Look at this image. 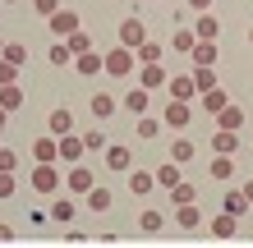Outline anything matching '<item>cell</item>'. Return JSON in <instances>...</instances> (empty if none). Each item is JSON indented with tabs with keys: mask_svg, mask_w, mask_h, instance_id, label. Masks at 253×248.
I'll use <instances>...</instances> for the list:
<instances>
[{
	"mask_svg": "<svg viewBox=\"0 0 253 248\" xmlns=\"http://www.w3.org/2000/svg\"><path fill=\"white\" fill-rule=\"evenodd\" d=\"M133 69H138V60H133L129 46H115L101 55V74H111V78H133Z\"/></svg>",
	"mask_w": 253,
	"mask_h": 248,
	"instance_id": "obj_1",
	"label": "cell"
},
{
	"mask_svg": "<svg viewBox=\"0 0 253 248\" xmlns=\"http://www.w3.org/2000/svg\"><path fill=\"white\" fill-rule=\"evenodd\" d=\"M28 184H33V193H42V198H51V193H60V188H65V179H60V170H55V161H37Z\"/></svg>",
	"mask_w": 253,
	"mask_h": 248,
	"instance_id": "obj_2",
	"label": "cell"
},
{
	"mask_svg": "<svg viewBox=\"0 0 253 248\" xmlns=\"http://www.w3.org/2000/svg\"><path fill=\"white\" fill-rule=\"evenodd\" d=\"M46 23H51V37H69V33H79V28H83L79 23V9H65V5L55 9Z\"/></svg>",
	"mask_w": 253,
	"mask_h": 248,
	"instance_id": "obj_3",
	"label": "cell"
},
{
	"mask_svg": "<svg viewBox=\"0 0 253 248\" xmlns=\"http://www.w3.org/2000/svg\"><path fill=\"white\" fill-rule=\"evenodd\" d=\"M115 37H120V46H143V41H147V28H143V19H133V14H129V19L120 23V33H115Z\"/></svg>",
	"mask_w": 253,
	"mask_h": 248,
	"instance_id": "obj_4",
	"label": "cell"
},
{
	"mask_svg": "<svg viewBox=\"0 0 253 248\" xmlns=\"http://www.w3.org/2000/svg\"><path fill=\"white\" fill-rule=\"evenodd\" d=\"M92 184H97V179H92V170H87L83 161H74V170L65 175V188H69V193H79V198H83V193H87Z\"/></svg>",
	"mask_w": 253,
	"mask_h": 248,
	"instance_id": "obj_5",
	"label": "cell"
},
{
	"mask_svg": "<svg viewBox=\"0 0 253 248\" xmlns=\"http://www.w3.org/2000/svg\"><path fill=\"white\" fill-rule=\"evenodd\" d=\"M133 74H138V87H147V92H157V87H166V69H161V65H138V69H133Z\"/></svg>",
	"mask_w": 253,
	"mask_h": 248,
	"instance_id": "obj_6",
	"label": "cell"
},
{
	"mask_svg": "<svg viewBox=\"0 0 253 248\" xmlns=\"http://www.w3.org/2000/svg\"><path fill=\"white\" fill-rule=\"evenodd\" d=\"M189 33L198 37V41H216V37H221V23H216V14L207 9V14H198V23H193Z\"/></svg>",
	"mask_w": 253,
	"mask_h": 248,
	"instance_id": "obj_7",
	"label": "cell"
},
{
	"mask_svg": "<svg viewBox=\"0 0 253 248\" xmlns=\"http://www.w3.org/2000/svg\"><path fill=\"white\" fill-rule=\"evenodd\" d=\"M55 147H60V161H83V138L79 134H60V138H55Z\"/></svg>",
	"mask_w": 253,
	"mask_h": 248,
	"instance_id": "obj_8",
	"label": "cell"
},
{
	"mask_svg": "<svg viewBox=\"0 0 253 248\" xmlns=\"http://www.w3.org/2000/svg\"><path fill=\"white\" fill-rule=\"evenodd\" d=\"M161 115H166V124H170V129H184V124L193 120V106H189V101H175V97H170V106L161 110Z\"/></svg>",
	"mask_w": 253,
	"mask_h": 248,
	"instance_id": "obj_9",
	"label": "cell"
},
{
	"mask_svg": "<svg viewBox=\"0 0 253 248\" xmlns=\"http://www.w3.org/2000/svg\"><path fill=\"white\" fill-rule=\"evenodd\" d=\"M189 60H193V69H212L216 65V41H193Z\"/></svg>",
	"mask_w": 253,
	"mask_h": 248,
	"instance_id": "obj_10",
	"label": "cell"
},
{
	"mask_svg": "<svg viewBox=\"0 0 253 248\" xmlns=\"http://www.w3.org/2000/svg\"><path fill=\"white\" fill-rule=\"evenodd\" d=\"M166 87H170V97H175V101H193V97H198V87H193L189 74H170Z\"/></svg>",
	"mask_w": 253,
	"mask_h": 248,
	"instance_id": "obj_11",
	"label": "cell"
},
{
	"mask_svg": "<svg viewBox=\"0 0 253 248\" xmlns=\"http://www.w3.org/2000/svg\"><path fill=\"white\" fill-rule=\"evenodd\" d=\"M216 129H235V134H240L244 129V110L235 106V101H226V106L216 110Z\"/></svg>",
	"mask_w": 253,
	"mask_h": 248,
	"instance_id": "obj_12",
	"label": "cell"
},
{
	"mask_svg": "<svg viewBox=\"0 0 253 248\" xmlns=\"http://www.w3.org/2000/svg\"><path fill=\"white\" fill-rule=\"evenodd\" d=\"M212 152L235 156V152H240V134H235V129H216V134H212Z\"/></svg>",
	"mask_w": 253,
	"mask_h": 248,
	"instance_id": "obj_13",
	"label": "cell"
},
{
	"mask_svg": "<svg viewBox=\"0 0 253 248\" xmlns=\"http://www.w3.org/2000/svg\"><path fill=\"white\" fill-rule=\"evenodd\" d=\"M212 235L216 239H235V235H240V216H230V212L212 216Z\"/></svg>",
	"mask_w": 253,
	"mask_h": 248,
	"instance_id": "obj_14",
	"label": "cell"
},
{
	"mask_svg": "<svg viewBox=\"0 0 253 248\" xmlns=\"http://www.w3.org/2000/svg\"><path fill=\"white\" fill-rule=\"evenodd\" d=\"M175 225H180V230H198V225H203L198 202H180V212H175Z\"/></svg>",
	"mask_w": 253,
	"mask_h": 248,
	"instance_id": "obj_15",
	"label": "cell"
},
{
	"mask_svg": "<svg viewBox=\"0 0 253 248\" xmlns=\"http://www.w3.org/2000/svg\"><path fill=\"white\" fill-rule=\"evenodd\" d=\"M207 175H212V179H221V184H226V179H235V156H212V161H207Z\"/></svg>",
	"mask_w": 253,
	"mask_h": 248,
	"instance_id": "obj_16",
	"label": "cell"
},
{
	"mask_svg": "<svg viewBox=\"0 0 253 248\" xmlns=\"http://www.w3.org/2000/svg\"><path fill=\"white\" fill-rule=\"evenodd\" d=\"M115 110H120V101L111 92H92V120H111Z\"/></svg>",
	"mask_w": 253,
	"mask_h": 248,
	"instance_id": "obj_17",
	"label": "cell"
},
{
	"mask_svg": "<svg viewBox=\"0 0 253 248\" xmlns=\"http://www.w3.org/2000/svg\"><path fill=\"white\" fill-rule=\"evenodd\" d=\"M152 188H157L152 170H133V175H129V193H133V198H147Z\"/></svg>",
	"mask_w": 253,
	"mask_h": 248,
	"instance_id": "obj_18",
	"label": "cell"
},
{
	"mask_svg": "<svg viewBox=\"0 0 253 248\" xmlns=\"http://www.w3.org/2000/svg\"><path fill=\"white\" fill-rule=\"evenodd\" d=\"M0 110H23V87L19 83H5V87H0Z\"/></svg>",
	"mask_w": 253,
	"mask_h": 248,
	"instance_id": "obj_19",
	"label": "cell"
},
{
	"mask_svg": "<svg viewBox=\"0 0 253 248\" xmlns=\"http://www.w3.org/2000/svg\"><path fill=\"white\" fill-rule=\"evenodd\" d=\"M83 202H87V207H92V212H106V207H111L115 198H111V188H106V184H92V188H87V193H83Z\"/></svg>",
	"mask_w": 253,
	"mask_h": 248,
	"instance_id": "obj_20",
	"label": "cell"
},
{
	"mask_svg": "<svg viewBox=\"0 0 253 248\" xmlns=\"http://www.w3.org/2000/svg\"><path fill=\"white\" fill-rule=\"evenodd\" d=\"M193 156H198V142H193V138H175V142H170V161H175V166L193 161Z\"/></svg>",
	"mask_w": 253,
	"mask_h": 248,
	"instance_id": "obj_21",
	"label": "cell"
},
{
	"mask_svg": "<svg viewBox=\"0 0 253 248\" xmlns=\"http://www.w3.org/2000/svg\"><path fill=\"white\" fill-rule=\"evenodd\" d=\"M198 97H203V110H212V115H216V110L230 101V92H226L221 83H216V87H207V92H198Z\"/></svg>",
	"mask_w": 253,
	"mask_h": 248,
	"instance_id": "obj_22",
	"label": "cell"
},
{
	"mask_svg": "<svg viewBox=\"0 0 253 248\" xmlns=\"http://www.w3.org/2000/svg\"><path fill=\"white\" fill-rule=\"evenodd\" d=\"M0 60H5V65H14V69H23V65H28V46H23V41H5Z\"/></svg>",
	"mask_w": 253,
	"mask_h": 248,
	"instance_id": "obj_23",
	"label": "cell"
},
{
	"mask_svg": "<svg viewBox=\"0 0 253 248\" xmlns=\"http://www.w3.org/2000/svg\"><path fill=\"white\" fill-rule=\"evenodd\" d=\"M221 212H230V216H244V212H249V198L240 193V188H226V198H221Z\"/></svg>",
	"mask_w": 253,
	"mask_h": 248,
	"instance_id": "obj_24",
	"label": "cell"
},
{
	"mask_svg": "<svg viewBox=\"0 0 253 248\" xmlns=\"http://www.w3.org/2000/svg\"><path fill=\"white\" fill-rule=\"evenodd\" d=\"M51 221H74V198L51 193Z\"/></svg>",
	"mask_w": 253,
	"mask_h": 248,
	"instance_id": "obj_25",
	"label": "cell"
},
{
	"mask_svg": "<svg viewBox=\"0 0 253 248\" xmlns=\"http://www.w3.org/2000/svg\"><path fill=\"white\" fill-rule=\"evenodd\" d=\"M133 60H138V65H161V41H143V46H133Z\"/></svg>",
	"mask_w": 253,
	"mask_h": 248,
	"instance_id": "obj_26",
	"label": "cell"
},
{
	"mask_svg": "<svg viewBox=\"0 0 253 248\" xmlns=\"http://www.w3.org/2000/svg\"><path fill=\"white\" fill-rule=\"evenodd\" d=\"M170 202H175V207H180V202H198V184H189V179L170 184Z\"/></svg>",
	"mask_w": 253,
	"mask_h": 248,
	"instance_id": "obj_27",
	"label": "cell"
},
{
	"mask_svg": "<svg viewBox=\"0 0 253 248\" xmlns=\"http://www.w3.org/2000/svg\"><path fill=\"white\" fill-rule=\"evenodd\" d=\"M33 156H37V161H55V156H60V147H55V134L37 138V142H33Z\"/></svg>",
	"mask_w": 253,
	"mask_h": 248,
	"instance_id": "obj_28",
	"label": "cell"
},
{
	"mask_svg": "<svg viewBox=\"0 0 253 248\" xmlns=\"http://www.w3.org/2000/svg\"><path fill=\"white\" fill-rule=\"evenodd\" d=\"M152 179H157L161 188H170V184H180V166H175V161H161V166L152 170Z\"/></svg>",
	"mask_w": 253,
	"mask_h": 248,
	"instance_id": "obj_29",
	"label": "cell"
},
{
	"mask_svg": "<svg viewBox=\"0 0 253 248\" xmlns=\"http://www.w3.org/2000/svg\"><path fill=\"white\" fill-rule=\"evenodd\" d=\"M106 170H115V175L129 170V147H111L106 142Z\"/></svg>",
	"mask_w": 253,
	"mask_h": 248,
	"instance_id": "obj_30",
	"label": "cell"
},
{
	"mask_svg": "<svg viewBox=\"0 0 253 248\" xmlns=\"http://www.w3.org/2000/svg\"><path fill=\"white\" fill-rule=\"evenodd\" d=\"M74 69H79V74H101V55H97V51L74 55Z\"/></svg>",
	"mask_w": 253,
	"mask_h": 248,
	"instance_id": "obj_31",
	"label": "cell"
},
{
	"mask_svg": "<svg viewBox=\"0 0 253 248\" xmlns=\"http://www.w3.org/2000/svg\"><path fill=\"white\" fill-rule=\"evenodd\" d=\"M138 225H143V235H161V225H166V216H161L157 207H147V212L138 216Z\"/></svg>",
	"mask_w": 253,
	"mask_h": 248,
	"instance_id": "obj_32",
	"label": "cell"
},
{
	"mask_svg": "<svg viewBox=\"0 0 253 248\" xmlns=\"http://www.w3.org/2000/svg\"><path fill=\"white\" fill-rule=\"evenodd\" d=\"M147 97H152V92H147V87H129V97H125V110L143 115V110H147Z\"/></svg>",
	"mask_w": 253,
	"mask_h": 248,
	"instance_id": "obj_33",
	"label": "cell"
},
{
	"mask_svg": "<svg viewBox=\"0 0 253 248\" xmlns=\"http://www.w3.org/2000/svg\"><path fill=\"white\" fill-rule=\"evenodd\" d=\"M138 138H143V142L161 138V120H157V115H138Z\"/></svg>",
	"mask_w": 253,
	"mask_h": 248,
	"instance_id": "obj_34",
	"label": "cell"
},
{
	"mask_svg": "<svg viewBox=\"0 0 253 248\" xmlns=\"http://www.w3.org/2000/svg\"><path fill=\"white\" fill-rule=\"evenodd\" d=\"M51 134L60 138V134H74V115L69 110H51Z\"/></svg>",
	"mask_w": 253,
	"mask_h": 248,
	"instance_id": "obj_35",
	"label": "cell"
},
{
	"mask_svg": "<svg viewBox=\"0 0 253 248\" xmlns=\"http://www.w3.org/2000/svg\"><path fill=\"white\" fill-rule=\"evenodd\" d=\"M65 46H69V55H83V51H92V37L79 28V33H69V37H65Z\"/></svg>",
	"mask_w": 253,
	"mask_h": 248,
	"instance_id": "obj_36",
	"label": "cell"
},
{
	"mask_svg": "<svg viewBox=\"0 0 253 248\" xmlns=\"http://www.w3.org/2000/svg\"><path fill=\"white\" fill-rule=\"evenodd\" d=\"M83 138V152H101L106 147V134H101V129H87V134H79Z\"/></svg>",
	"mask_w": 253,
	"mask_h": 248,
	"instance_id": "obj_37",
	"label": "cell"
},
{
	"mask_svg": "<svg viewBox=\"0 0 253 248\" xmlns=\"http://www.w3.org/2000/svg\"><path fill=\"white\" fill-rule=\"evenodd\" d=\"M193 87H198V92H207V87H216V69H193Z\"/></svg>",
	"mask_w": 253,
	"mask_h": 248,
	"instance_id": "obj_38",
	"label": "cell"
},
{
	"mask_svg": "<svg viewBox=\"0 0 253 248\" xmlns=\"http://www.w3.org/2000/svg\"><path fill=\"white\" fill-rule=\"evenodd\" d=\"M193 41H198V37H193V33H189V28H180V33H175V37H170V46L189 55V51H193Z\"/></svg>",
	"mask_w": 253,
	"mask_h": 248,
	"instance_id": "obj_39",
	"label": "cell"
},
{
	"mask_svg": "<svg viewBox=\"0 0 253 248\" xmlns=\"http://www.w3.org/2000/svg\"><path fill=\"white\" fill-rule=\"evenodd\" d=\"M51 65H74V55H69L65 41H51Z\"/></svg>",
	"mask_w": 253,
	"mask_h": 248,
	"instance_id": "obj_40",
	"label": "cell"
},
{
	"mask_svg": "<svg viewBox=\"0 0 253 248\" xmlns=\"http://www.w3.org/2000/svg\"><path fill=\"white\" fill-rule=\"evenodd\" d=\"M14 188H19V179H14V170H0V198H14Z\"/></svg>",
	"mask_w": 253,
	"mask_h": 248,
	"instance_id": "obj_41",
	"label": "cell"
},
{
	"mask_svg": "<svg viewBox=\"0 0 253 248\" xmlns=\"http://www.w3.org/2000/svg\"><path fill=\"white\" fill-rule=\"evenodd\" d=\"M0 170H19V152L14 147H0Z\"/></svg>",
	"mask_w": 253,
	"mask_h": 248,
	"instance_id": "obj_42",
	"label": "cell"
},
{
	"mask_svg": "<svg viewBox=\"0 0 253 248\" xmlns=\"http://www.w3.org/2000/svg\"><path fill=\"white\" fill-rule=\"evenodd\" d=\"M33 9L42 14V19H51V14H55V9H60V0H33Z\"/></svg>",
	"mask_w": 253,
	"mask_h": 248,
	"instance_id": "obj_43",
	"label": "cell"
},
{
	"mask_svg": "<svg viewBox=\"0 0 253 248\" xmlns=\"http://www.w3.org/2000/svg\"><path fill=\"white\" fill-rule=\"evenodd\" d=\"M5 83H19V69H14V65H5V60H0V87H5Z\"/></svg>",
	"mask_w": 253,
	"mask_h": 248,
	"instance_id": "obj_44",
	"label": "cell"
},
{
	"mask_svg": "<svg viewBox=\"0 0 253 248\" xmlns=\"http://www.w3.org/2000/svg\"><path fill=\"white\" fill-rule=\"evenodd\" d=\"M189 9L193 14H207V9H212V0H189Z\"/></svg>",
	"mask_w": 253,
	"mask_h": 248,
	"instance_id": "obj_45",
	"label": "cell"
},
{
	"mask_svg": "<svg viewBox=\"0 0 253 248\" xmlns=\"http://www.w3.org/2000/svg\"><path fill=\"white\" fill-rule=\"evenodd\" d=\"M9 239H14V230H9V225H0V244H9Z\"/></svg>",
	"mask_w": 253,
	"mask_h": 248,
	"instance_id": "obj_46",
	"label": "cell"
},
{
	"mask_svg": "<svg viewBox=\"0 0 253 248\" xmlns=\"http://www.w3.org/2000/svg\"><path fill=\"white\" fill-rule=\"evenodd\" d=\"M240 193H244V198H249V202H253V179H249V184H244V188H240Z\"/></svg>",
	"mask_w": 253,
	"mask_h": 248,
	"instance_id": "obj_47",
	"label": "cell"
},
{
	"mask_svg": "<svg viewBox=\"0 0 253 248\" xmlns=\"http://www.w3.org/2000/svg\"><path fill=\"white\" fill-rule=\"evenodd\" d=\"M5 120H9V110H0V129H5Z\"/></svg>",
	"mask_w": 253,
	"mask_h": 248,
	"instance_id": "obj_48",
	"label": "cell"
},
{
	"mask_svg": "<svg viewBox=\"0 0 253 248\" xmlns=\"http://www.w3.org/2000/svg\"><path fill=\"white\" fill-rule=\"evenodd\" d=\"M249 41H253V28H249Z\"/></svg>",
	"mask_w": 253,
	"mask_h": 248,
	"instance_id": "obj_49",
	"label": "cell"
},
{
	"mask_svg": "<svg viewBox=\"0 0 253 248\" xmlns=\"http://www.w3.org/2000/svg\"><path fill=\"white\" fill-rule=\"evenodd\" d=\"M0 51H5V41H0Z\"/></svg>",
	"mask_w": 253,
	"mask_h": 248,
	"instance_id": "obj_50",
	"label": "cell"
},
{
	"mask_svg": "<svg viewBox=\"0 0 253 248\" xmlns=\"http://www.w3.org/2000/svg\"><path fill=\"white\" fill-rule=\"evenodd\" d=\"M9 5H19V0H9Z\"/></svg>",
	"mask_w": 253,
	"mask_h": 248,
	"instance_id": "obj_51",
	"label": "cell"
},
{
	"mask_svg": "<svg viewBox=\"0 0 253 248\" xmlns=\"http://www.w3.org/2000/svg\"><path fill=\"white\" fill-rule=\"evenodd\" d=\"M249 138H253V134H249Z\"/></svg>",
	"mask_w": 253,
	"mask_h": 248,
	"instance_id": "obj_52",
	"label": "cell"
}]
</instances>
